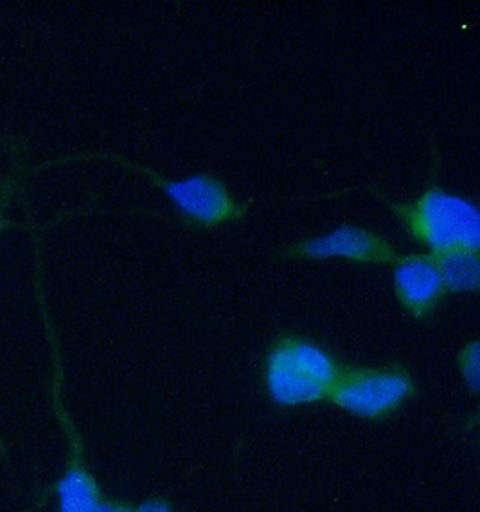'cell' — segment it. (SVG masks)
Instances as JSON below:
<instances>
[{"label":"cell","mask_w":480,"mask_h":512,"mask_svg":"<svg viewBox=\"0 0 480 512\" xmlns=\"http://www.w3.org/2000/svg\"><path fill=\"white\" fill-rule=\"evenodd\" d=\"M340 374L335 358L306 338L286 336L268 351L265 385L281 407L310 405L329 398Z\"/></svg>","instance_id":"1"},{"label":"cell","mask_w":480,"mask_h":512,"mask_svg":"<svg viewBox=\"0 0 480 512\" xmlns=\"http://www.w3.org/2000/svg\"><path fill=\"white\" fill-rule=\"evenodd\" d=\"M392 212L432 256L452 250L479 252L480 218L477 207L461 196L450 195L432 184L416 200L392 204Z\"/></svg>","instance_id":"2"},{"label":"cell","mask_w":480,"mask_h":512,"mask_svg":"<svg viewBox=\"0 0 480 512\" xmlns=\"http://www.w3.org/2000/svg\"><path fill=\"white\" fill-rule=\"evenodd\" d=\"M414 394L409 372L400 367H367L340 371L329 399L338 408L364 419L396 412Z\"/></svg>","instance_id":"3"},{"label":"cell","mask_w":480,"mask_h":512,"mask_svg":"<svg viewBox=\"0 0 480 512\" xmlns=\"http://www.w3.org/2000/svg\"><path fill=\"white\" fill-rule=\"evenodd\" d=\"M148 175L155 178V184L169 196L189 223L211 229L240 221L247 212V207L234 200L222 180L213 175H196L186 180H166L150 171Z\"/></svg>","instance_id":"4"},{"label":"cell","mask_w":480,"mask_h":512,"mask_svg":"<svg viewBox=\"0 0 480 512\" xmlns=\"http://www.w3.org/2000/svg\"><path fill=\"white\" fill-rule=\"evenodd\" d=\"M285 252L297 259L342 257L362 265H394L400 257L383 236L356 225H342L326 236L304 239L286 247Z\"/></svg>","instance_id":"5"},{"label":"cell","mask_w":480,"mask_h":512,"mask_svg":"<svg viewBox=\"0 0 480 512\" xmlns=\"http://www.w3.org/2000/svg\"><path fill=\"white\" fill-rule=\"evenodd\" d=\"M394 290L412 317H428L446 292L434 256L398 257L394 263Z\"/></svg>","instance_id":"6"},{"label":"cell","mask_w":480,"mask_h":512,"mask_svg":"<svg viewBox=\"0 0 480 512\" xmlns=\"http://www.w3.org/2000/svg\"><path fill=\"white\" fill-rule=\"evenodd\" d=\"M56 500L58 512H98L105 500L98 480L78 455L72 457L56 484Z\"/></svg>","instance_id":"7"},{"label":"cell","mask_w":480,"mask_h":512,"mask_svg":"<svg viewBox=\"0 0 480 512\" xmlns=\"http://www.w3.org/2000/svg\"><path fill=\"white\" fill-rule=\"evenodd\" d=\"M434 259H436L446 292L473 293L479 290V252L452 250L445 254H437Z\"/></svg>","instance_id":"8"},{"label":"cell","mask_w":480,"mask_h":512,"mask_svg":"<svg viewBox=\"0 0 480 512\" xmlns=\"http://www.w3.org/2000/svg\"><path fill=\"white\" fill-rule=\"evenodd\" d=\"M459 367L463 372L466 385L472 390L479 389V344L472 342L466 345L459 356Z\"/></svg>","instance_id":"9"},{"label":"cell","mask_w":480,"mask_h":512,"mask_svg":"<svg viewBox=\"0 0 480 512\" xmlns=\"http://www.w3.org/2000/svg\"><path fill=\"white\" fill-rule=\"evenodd\" d=\"M137 512H173L171 505L166 500H160V498H152V500H146Z\"/></svg>","instance_id":"10"},{"label":"cell","mask_w":480,"mask_h":512,"mask_svg":"<svg viewBox=\"0 0 480 512\" xmlns=\"http://www.w3.org/2000/svg\"><path fill=\"white\" fill-rule=\"evenodd\" d=\"M98 512H137L132 505L117 502V500H103Z\"/></svg>","instance_id":"11"}]
</instances>
